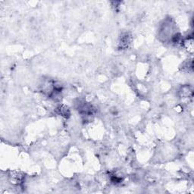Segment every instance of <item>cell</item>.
Here are the masks:
<instances>
[{
    "label": "cell",
    "mask_w": 194,
    "mask_h": 194,
    "mask_svg": "<svg viewBox=\"0 0 194 194\" xmlns=\"http://www.w3.org/2000/svg\"><path fill=\"white\" fill-rule=\"evenodd\" d=\"M130 36H129L128 34L126 33L125 35H124L123 37H121V40H120V45H121V47L122 48H126L128 46V45L130 44Z\"/></svg>",
    "instance_id": "obj_4"
},
{
    "label": "cell",
    "mask_w": 194,
    "mask_h": 194,
    "mask_svg": "<svg viewBox=\"0 0 194 194\" xmlns=\"http://www.w3.org/2000/svg\"><path fill=\"white\" fill-rule=\"evenodd\" d=\"M56 112L59 115L64 117V118H68L70 116V110L68 106L64 105H60L56 108Z\"/></svg>",
    "instance_id": "obj_1"
},
{
    "label": "cell",
    "mask_w": 194,
    "mask_h": 194,
    "mask_svg": "<svg viewBox=\"0 0 194 194\" xmlns=\"http://www.w3.org/2000/svg\"><path fill=\"white\" fill-rule=\"evenodd\" d=\"M183 44H184V47L188 50L189 53H193V39L192 37L190 38H187L185 40H182Z\"/></svg>",
    "instance_id": "obj_3"
},
{
    "label": "cell",
    "mask_w": 194,
    "mask_h": 194,
    "mask_svg": "<svg viewBox=\"0 0 194 194\" xmlns=\"http://www.w3.org/2000/svg\"><path fill=\"white\" fill-rule=\"evenodd\" d=\"M181 96L183 98H191L193 96V89L189 86H184L181 88V90L180 91Z\"/></svg>",
    "instance_id": "obj_2"
}]
</instances>
